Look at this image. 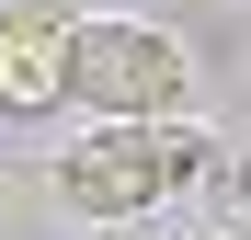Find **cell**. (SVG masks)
Here are the masks:
<instances>
[{"instance_id": "cell-1", "label": "cell", "mask_w": 251, "mask_h": 240, "mask_svg": "<svg viewBox=\"0 0 251 240\" xmlns=\"http://www.w3.org/2000/svg\"><path fill=\"white\" fill-rule=\"evenodd\" d=\"M194 172H205V137L172 126V114H137V126H92L80 137L57 160V194H69V217H149Z\"/></svg>"}, {"instance_id": "cell-3", "label": "cell", "mask_w": 251, "mask_h": 240, "mask_svg": "<svg viewBox=\"0 0 251 240\" xmlns=\"http://www.w3.org/2000/svg\"><path fill=\"white\" fill-rule=\"evenodd\" d=\"M69 12H46V0H23V12H0V114H46L69 103Z\"/></svg>"}, {"instance_id": "cell-2", "label": "cell", "mask_w": 251, "mask_h": 240, "mask_svg": "<svg viewBox=\"0 0 251 240\" xmlns=\"http://www.w3.org/2000/svg\"><path fill=\"white\" fill-rule=\"evenodd\" d=\"M69 103H92L103 126H137V114H172L183 103V46L160 23H126V12H92L69 34Z\"/></svg>"}]
</instances>
